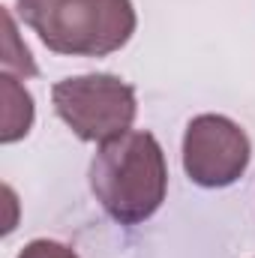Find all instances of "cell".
<instances>
[{
  "label": "cell",
  "mask_w": 255,
  "mask_h": 258,
  "mask_svg": "<svg viewBox=\"0 0 255 258\" xmlns=\"http://www.w3.org/2000/svg\"><path fill=\"white\" fill-rule=\"evenodd\" d=\"M252 159L249 135L225 114H198L183 132V171L195 186L225 189L237 183Z\"/></svg>",
  "instance_id": "277c9868"
},
{
  "label": "cell",
  "mask_w": 255,
  "mask_h": 258,
  "mask_svg": "<svg viewBox=\"0 0 255 258\" xmlns=\"http://www.w3.org/2000/svg\"><path fill=\"white\" fill-rule=\"evenodd\" d=\"M21 21L54 54L108 57L135 33L132 0H15Z\"/></svg>",
  "instance_id": "7a4b0ae2"
},
{
  "label": "cell",
  "mask_w": 255,
  "mask_h": 258,
  "mask_svg": "<svg viewBox=\"0 0 255 258\" xmlns=\"http://www.w3.org/2000/svg\"><path fill=\"white\" fill-rule=\"evenodd\" d=\"M0 87H3V132H0V141L12 144V141L24 138L33 126V96L9 72L0 78Z\"/></svg>",
  "instance_id": "5b68a950"
},
{
  "label": "cell",
  "mask_w": 255,
  "mask_h": 258,
  "mask_svg": "<svg viewBox=\"0 0 255 258\" xmlns=\"http://www.w3.org/2000/svg\"><path fill=\"white\" fill-rule=\"evenodd\" d=\"M18 258H78V252L72 246H66V243L48 240V237H36L18 252Z\"/></svg>",
  "instance_id": "52a82bcc"
},
{
  "label": "cell",
  "mask_w": 255,
  "mask_h": 258,
  "mask_svg": "<svg viewBox=\"0 0 255 258\" xmlns=\"http://www.w3.org/2000/svg\"><path fill=\"white\" fill-rule=\"evenodd\" d=\"M90 192L120 225L150 219L168 192V165L156 135L129 129L102 141L90 162Z\"/></svg>",
  "instance_id": "6da1fadb"
},
{
  "label": "cell",
  "mask_w": 255,
  "mask_h": 258,
  "mask_svg": "<svg viewBox=\"0 0 255 258\" xmlns=\"http://www.w3.org/2000/svg\"><path fill=\"white\" fill-rule=\"evenodd\" d=\"M51 102L57 117L81 141H111L129 132L138 102L135 87L111 72L72 75L51 87Z\"/></svg>",
  "instance_id": "3957f363"
},
{
  "label": "cell",
  "mask_w": 255,
  "mask_h": 258,
  "mask_svg": "<svg viewBox=\"0 0 255 258\" xmlns=\"http://www.w3.org/2000/svg\"><path fill=\"white\" fill-rule=\"evenodd\" d=\"M3 18H6V42H3V69L9 72V69H15V72H21L24 78H33L39 69L33 63V57H30V51H27V45H21L18 42V33H15V21H12V12L6 9L3 12Z\"/></svg>",
  "instance_id": "8992f818"
}]
</instances>
